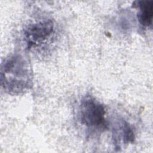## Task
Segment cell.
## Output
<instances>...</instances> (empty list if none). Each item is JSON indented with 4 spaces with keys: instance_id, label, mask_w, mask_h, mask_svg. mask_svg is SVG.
<instances>
[{
    "instance_id": "3957f363",
    "label": "cell",
    "mask_w": 153,
    "mask_h": 153,
    "mask_svg": "<svg viewBox=\"0 0 153 153\" xmlns=\"http://www.w3.org/2000/svg\"><path fill=\"white\" fill-rule=\"evenodd\" d=\"M104 106L93 97L87 95L80 100L77 111L79 123L91 133L107 127Z\"/></svg>"
},
{
    "instance_id": "277c9868",
    "label": "cell",
    "mask_w": 153,
    "mask_h": 153,
    "mask_svg": "<svg viewBox=\"0 0 153 153\" xmlns=\"http://www.w3.org/2000/svg\"><path fill=\"white\" fill-rule=\"evenodd\" d=\"M113 136L116 145L132 143L134 139V132L129 124L124 120H118L113 127Z\"/></svg>"
},
{
    "instance_id": "7a4b0ae2",
    "label": "cell",
    "mask_w": 153,
    "mask_h": 153,
    "mask_svg": "<svg viewBox=\"0 0 153 153\" xmlns=\"http://www.w3.org/2000/svg\"><path fill=\"white\" fill-rule=\"evenodd\" d=\"M56 36L54 22L42 18L28 24L23 30V38L29 50H42L53 42Z\"/></svg>"
},
{
    "instance_id": "6da1fadb",
    "label": "cell",
    "mask_w": 153,
    "mask_h": 153,
    "mask_svg": "<svg viewBox=\"0 0 153 153\" xmlns=\"http://www.w3.org/2000/svg\"><path fill=\"white\" fill-rule=\"evenodd\" d=\"M32 70L26 58L20 54L7 57L1 67V85L7 93L22 94L32 86Z\"/></svg>"
},
{
    "instance_id": "5b68a950",
    "label": "cell",
    "mask_w": 153,
    "mask_h": 153,
    "mask_svg": "<svg viewBox=\"0 0 153 153\" xmlns=\"http://www.w3.org/2000/svg\"><path fill=\"white\" fill-rule=\"evenodd\" d=\"M138 20L144 27L152 25L153 16V1H142L139 2Z\"/></svg>"
}]
</instances>
